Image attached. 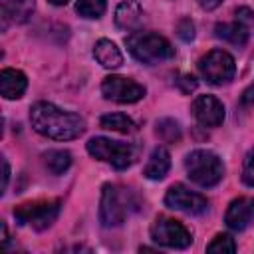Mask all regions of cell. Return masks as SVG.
Segmentation results:
<instances>
[{
    "mask_svg": "<svg viewBox=\"0 0 254 254\" xmlns=\"http://www.w3.org/2000/svg\"><path fill=\"white\" fill-rule=\"evenodd\" d=\"M30 123L36 133L56 141H71L85 131L83 117L48 101H38L32 105Z\"/></svg>",
    "mask_w": 254,
    "mask_h": 254,
    "instance_id": "obj_1",
    "label": "cell"
},
{
    "mask_svg": "<svg viewBox=\"0 0 254 254\" xmlns=\"http://www.w3.org/2000/svg\"><path fill=\"white\" fill-rule=\"evenodd\" d=\"M125 46L137 62L147 65L163 64L175 58V48L171 46V42L155 32L135 30L125 38Z\"/></svg>",
    "mask_w": 254,
    "mask_h": 254,
    "instance_id": "obj_2",
    "label": "cell"
},
{
    "mask_svg": "<svg viewBox=\"0 0 254 254\" xmlns=\"http://www.w3.org/2000/svg\"><path fill=\"white\" fill-rule=\"evenodd\" d=\"M185 169L189 179L198 187H214L224 177V165L220 157L208 149H194L185 157Z\"/></svg>",
    "mask_w": 254,
    "mask_h": 254,
    "instance_id": "obj_3",
    "label": "cell"
},
{
    "mask_svg": "<svg viewBox=\"0 0 254 254\" xmlns=\"http://www.w3.org/2000/svg\"><path fill=\"white\" fill-rule=\"evenodd\" d=\"M133 208V194L129 189L117 185H103L99 200V222L105 228H115L125 222Z\"/></svg>",
    "mask_w": 254,
    "mask_h": 254,
    "instance_id": "obj_4",
    "label": "cell"
},
{
    "mask_svg": "<svg viewBox=\"0 0 254 254\" xmlns=\"http://www.w3.org/2000/svg\"><path fill=\"white\" fill-rule=\"evenodd\" d=\"M87 153L95 157L97 161H105L113 165L117 171H123L135 163L139 149L131 143L111 141L107 137H93L87 141Z\"/></svg>",
    "mask_w": 254,
    "mask_h": 254,
    "instance_id": "obj_5",
    "label": "cell"
},
{
    "mask_svg": "<svg viewBox=\"0 0 254 254\" xmlns=\"http://www.w3.org/2000/svg\"><path fill=\"white\" fill-rule=\"evenodd\" d=\"M60 214V200H34L24 202L14 208V218L18 224H30L36 230L50 228Z\"/></svg>",
    "mask_w": 254,
    "mask_h": 254,
    "instance_id": "obj_6",
    "label": "cell"
},
{
    "mask_svg": "<svg viewBox=\"0 0 254 254\" xmlns=\"http://www.w3.org/2000/svg\"><path fill=\"white\" fill-rule=\"evenodd\" d=\"M151 238L165 246V248H175V250H185L192 244V234L190 230L175 220V218H169V216H159L153 226H151Z\"/></svg>",
    "mask_w": 254,
    "mask_h": 254,
    "instance_id": "obj_7",
    "label": "cell"
},
{
    "mask_svg": "<svg viewBox=\"0 0 254 254\" xmlns=\"http://www.w3.org/2000/svg\"><path fill=\"white\" fill-rule=\"evenodd\" d=\"M198 69H200V75L208 83L222 85V83H228L234 77L236 64H234V58L228 52L212 50V52H208L206 56H202L198 60Z\"/></svg>",
    "mask_w": 254,
    "mask_h": 254,
    "instance_id": "obj_8",
    "label": "cell"
},
{
    "mask_svg": "<svg viewBox=\"0 0 254 254\" xmlns=\"http://www.w3.org/2000/svg\"><path fill=\"white\" fill-rule=\"evenodd\" d=\"M101 93L105 99L115 103H135L145 97V87L131 77L107 75L101 83Z\"/></svg>",
    "mask_w": 254,
    "mask_h": 254,
    "instance_id": "obj_9",
    "label": "cell"
},
{
    "mask_svg": "<svg viewBox=\"0 0 254 254\" xmlns=\"http://www.w3.org/2000/svg\"><path fill=\"white\" fill-rule=\"evenodd\" d=\"M165 204L187 214H202L208 208V200L200 192H194L185 185H173L165 194Z\"/></svg>",
    "mask_w": 254,
    "mask_h": 254,
    "instance_id": "obj_10",
    "label": "cell"
},
{
    "mask_svg": "<svg viewBox=\"0 0 254 254\" xmlns=\"http://www.w3.org/2000/svg\"><path fill=\"white\" fill-rule=\"evenodd\" d=\"M190 111L202 127H218L224 121V105L214 95H198L192 101Z\"/></svg>",
    "mask_w": 254,
    "mask_h": 254,
    "instance_id": "obj_11",
    "label": "cell"
},
{
    "mask_svg": "<svg viewBox=\"0 0 254 254\" xmlns=\"http://www.w3.org/2000/svg\"><path fill=\"white\" fill-rule=\"evenodd\" d=\"M252 218H254V198L252 196H238V198H234L228 204L226 214H224L226 226L230 230H236V232L248 228Z\"/></svg>",
    "mask_w": 254,
    "mask_h": 254,
    "instance_id": "obj_12",
    "label": "cell"
},
{
    "mask_svg": "<svg viewBox=\"0 0 254 254\" xmlns=\"http://www.w3.org/2000/svg\"><path fill=\"white\" fill-rule=\"evenodd\" d=\"M34 10V0H2V32H6L10 24H26Z\"/></svg>",
    "mask_w": 254,
    "mask_h": 254,
    "instance_id": "obj_13",
    "label": "cell"
},
{
    "mask_svg": "<svg viewBox=\"0 0 254 254\" xmlns=\"http://www.w3.org/2000/svg\"><path fill=\"white\" fill-rule=\"evenodd\" d=\"M28 87V77L24 71L14 67H4L0 71V93L4 99H20Z\"/></svg>",
    "mask_w": 254,
    "mask_h": 254,
    "instance_id": "obj_14",
    "label": "cell"
},
{
    "mask_svg": "<svg viewBox=\"0 0 254 254\" xmlns=\"http://www.w3.org/2000/svg\"><path fill=\"white\" fill-rule=\"evenodd\" d=\"M143 20V6L139 0H123L115 8V26L125 32H135Z\"/></svg>",
    "mask_w": 254,
    "mask_h": 254,
    "instance_id": "obj_15",
    "label": "cell"
},
{
    "mask_svg": "<svg viewBox=\"0 0 254 254\" xmlns=\"http://www.w3.org/2000/svg\"><path fill=\"white\" fill-rule=\"evenodd\" d=\"M171 169V155L165 147H155L147 159V165L143 169V175L149 179V181H161L167 177Z\"/></svg>",
    "mask_w": 254,
    "mask_h": 254,
    "instance_id": "obj_16",
    "label": "cell"
},
{
    "mask_svg": "<svg viewBox=\"0 0 254 254\" xmlns=\"http://www.w3.org/2000/svg\"><path fill=\"white\" fill-rule=\"evenodd\" d=\"M214 34H216V38H220L232 46H244L248 42V24H244L238 18L234 22H220L214 26Z\"/></svg>",
    "mask_w": 254,
    "mask_h": 254,
    "instance_id": "obj_17",
    "label": "cell"
},
{
    "mask_svg": "<svg viewBox=\"0 0 254 254\" xmlns=\"http://www.w3.org/2000/svg\"><path fill=\"white\" fill-rule=\"evenodd\" d=\"M93 58L97 60L99 65L107 67V69H117L123 64V54L121 50L107 38H101L95 46H93Z\"/></svg>",
    "mask_w": 254,
    "mask_h": 254,
    "instance_id": "obj_18",
    "label": "cell"
},
{
    "mask_svg": "<svg viewBox=\"0 0 254 254\" xmlns=\"http://www.w3.org/2000/svg\"><path fill=\"white\" fill-rule=\"evenodd\" d=\"M44 165L52 175H62L71 165V153L64 149H50L44 153Z\"/></svg>",
    "mask_w": 254,
    "mask_h": 254,
    "instance_id": "obj_19",
    "label": "cell"
},
{
    "mask_svg": "<svg viewBox=\"0 0 254 254\" xmlns=\"http://www.w3.org/2000/svg\"><path fill=\"white\" fill-rule=\"evenodd\" d=\"M99 125L103 129H109V131H117V133H135L137 131V125L131 117H127L125 113H107L99 119Z\"/></svg>",
    "mask_w": 254,
    "mask_h": 254,
    "instance_id": "obj_20",
    "label": "cell"
},
{
    "mask_svg": "<svg viewBox=\"0 0 254 254\" xmlns=\"http://www.w3.org/2000/svg\"><path fill=\"white\" fill-rule=\"evenodd\" d=\"M155 133L157 137L163 141V143H179L183 133H181V127L175 119L171 117H165V119H159L157 125H155Z\"/></svg>",
    "mask_w": 254,
    "mask_h": 254,
    "instance_id": "obj_21",
    "label": "cell"
},
{
    "mask_svg": "<svg viewBox=\"0 0 254 254\" xmlns=\"http://www.w3.org/2000/svg\"><path fill=\"white\" fill-rule=\"evenodd\" d=\"M107 8V0H77L75 4V12L83 18H101L103 12Z\"/></svg>",
    "mask_w": 254,
    "mask_h": 254,
    "instance_id": "obj_22",
    "label": "cell"
},
{
    "mask_svg": "<svg viewBox=\"0 0 254 254\" xmlns=\"http://www.w3.org/2000/svg\"><path fill=\"white\" fill-rule=\"evenodd\" d=\"M206 252H216V254H234L236 252V242L230 234H216L208 246Z\"/></svg>",
    "mask_w": 254,
    "mask_h": 254,
    "instance_id": "obj_23",
    "label": "cell"
},
{
    "mask_svg": "<svg viewBox=\"0 0 254 254\" xmlns=\"http://www.w3.org/2000/svg\"><path fill=\"white\" fill-rule=\"evenodd\" d=\"M242 181L248 187H254V149H250L244 157V167H242Z\"/></svg>",
    "mask_w": 254,
    "mask_h": 254,
    "instance_id": "obj_24",
    "label": "cell"
},
{
    "mask_svg": "<svg viewBox=\"0 0 254 254\" xmlns=\"http://www.w3.org/2000/svg\"><path fill=\"white\" fill-rule=\"evenodd\" d=\"M177 34H179V38H181V40L190 42V40L194 38V24H192L189 18L179 20V24H177Z\"/></svg>",
    "mask_w": 254,
    "mask_h": 254,
    "instance_id": "obj_25",
    "label": "cell"
},
{
    "mask_svg": "<svg viewBox=\"0 0 254 254\" xmlns=\"http://www.w3.org/2000/svg\"><path fill=\"white\" fill-rule=\"evenodd\" d=\"M177 85H179V89L183 91V93H190V91H194L196 89V79L192 77V75H189V73H183V75H179V79H177Z\"/></svg>",
    "mask_w": 254,
    "mask_h": 254,
    "instance_id": "obj_26",
    "label": "cell"
},
{
    "mask_svg": "<svg viewBox=\"0 0 254 254\" xmlns=\"http://www.w3.org/2000/svg\"><path fill=\"white\" fill-rule=\"evenodd\" d=\"M240 103H242L244 107H254V81L242 91V95H240Z\"/></svg>",
    "mask_w": 254,
    "mask_h": 254,
    "instance_id": "obj_27",
    "label": "cell"
},
{
    "mask_svg": "<svg viewBox=\"0 0 254 254\" xmlns=\"http://www.w3.org/2000/svg\"><path fill=\"white\" fill-rule=\"evenodd\" d=\"M8 181H10V165L6 159H2V190L0 192H4L8 189Z\"/></svg>",
    "mask_w": 254,
    "mask_h": 254,
    "instance_id": "obj_28",
    "label": "cell"
},
{
    "mask_svg": "<svg viewBox=\"0 0 254 254\" xmlns=\"http://www.w3.org/2000/svg\"><path fill=\"white\" fill-rule=\"evenodd\" d=\"M198 2V6L202 8V10H206V12H210V10H214V8H218L220 4H222V0H196Z\"/></svg>",
    "mask_w": 254,
    "mask_h": 254,
    "instance_id": "obj_29",
    "label": "cell"
},
{
    "mask_svg": "<svg viewBox=\"0 0 254 254\" xmlns=\"http://www.w3.org/2000/svg\"><path fill=\"white\" fill-rule=\"evenodd\" d=\"M50 4H54V6H65L69 0H48Z\"/></svg>",
    "mask_w": 254,
    "mask_h": 254,
    "instance_id": "obj_30",
    "label": "cell"
}]
</instances>
